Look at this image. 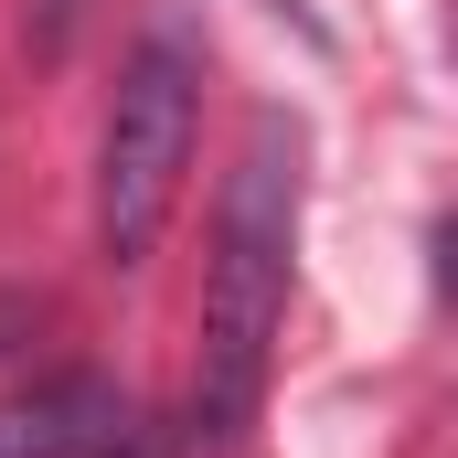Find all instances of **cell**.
<instances>
[{
    "label": "cell",
    "mask_w": 458,
    "mask_h": 458,
    "mask_svg": "<svg viewBox=\"0 0 458 458\" xmlns=\"http://www.w3.org/2000/svg\"><path fill=\"white\" fill-rule=\"evenodd\" d=\"M288 256H299V128L256 117L234 149L225 214H214V288H203V362H192V448L225 458L267 394V342L288 320Z\"/></svg>",
    "instance_id": "obj_1"
},
{
    "label": "cell",
    "mask_w": 458,
    "mask_h": 458,
    "mask_svg": "<svg viewBox=\"0 0 458 458\" xmlns=\"http://www.w3.org/2000/svg\"><path fill=\"white\" fill-rule=\"evenodd\" d=\"M192 117H203V64L171 32H149L117 64V107L97 139V256L107 267H149L182 203V171H192Z\"/></svg>",
    "instance_id": "obj_2"
},
{
    "label": "cell",
    "mask_w": 458,
    "mask_h": 458,
    "mask_svg": "<svg viewBox=\"0 0 458 458\" xmlns=\"http://www.w3.org/2000/svg\"><path fill=\"white\" fill-rule=\"evenodd\" d=\"M128 427H139V405L107 373H54V384H32V394L0 405V458H97Z\"/></svg>",
    "instance_id": "obj_3"
},
{
    "label": "cell",
    "mask_w": 458,
    "mask_h": 458,
    "mask_svg": "<svg viewBox=\"0 0 458 458\" xmlns=\"http://www.w3.org/2000/svg\"><path fill=\"white\" fill-rule=\"evenodd\" d=\"M97 458H160V437H149V427H128V437H117V448H97Z\"/></svg>",
    "instance_id": "obj_4"
}]
</instances>
